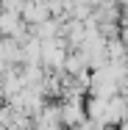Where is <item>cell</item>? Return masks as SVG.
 <instances>
[{"label": "cell", "mask_w": 128, "mask_h": 130, "mask_svg": "<svg viewBox=\"0 0 128 130\" xmlns=\"http://www.w3.org/2000/svg\"><path fill=\"white\" fill-rule=\"evenodd\" d=\"M59 119H61V125H70V127H75L84 122V105L78 97H70L67 103L59 105Z\"/></svg>", "instance_id": "2"}, {"label": "cell", "mask_w": 128, "mask_h": 130, "mask_svg": "<svg viewBox=\"0 0 128 130\" xmlns=\"http://www.w3.org/2000/svg\"><path fill=\"white\" fill-rule=\"evenodd\" d=\"M20 20H22L25 25H39V22L50 20L48 0H25L22 8H20Z\"/></svg>", "instance_id": "1"}]
</instances>
